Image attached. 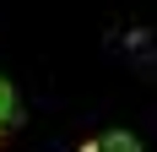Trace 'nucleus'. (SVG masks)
I'll list each match as a JSON object with an SVG mask.
<instances>
[{
    "label": "nucleus",
    "mask_w": 157,
    "mask_h": 152,
    "mask_svg": "<svg viewBox=\"0 0 157 152\" xmlns=\"http://www.w3.org/2000/svg\"><path fill=\"white\" fill-rule=\"evenodd\" d=\"M87 152H141V141L130 136V130H103V136H98Z\"/></svg>",
    "instance_id": "1"
},
{
    "label": "nucleus",
    "mask_w": 157,
    "mask_h": 152,
    "mask_svg": "<svg viewBox=\"0 0 157 152\" xmlns=\"http://www.w3.org/2000/svg\"><path fill=\"white\" fill-rule=\"evenodd\" d=\"M22 120V103H16V87L0 76V130H11V125Z\"/></svg>",
    "instance_id": "2"
}]
</instances>
